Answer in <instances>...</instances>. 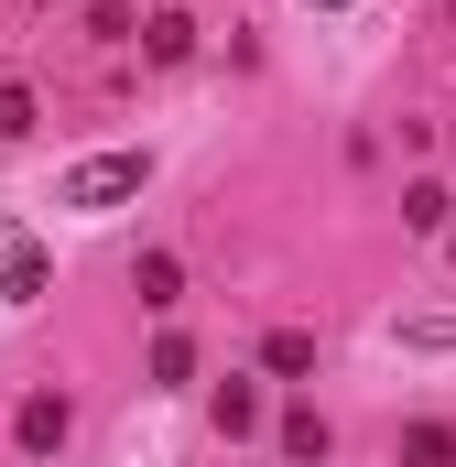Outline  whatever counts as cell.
<instances>
[{"label":"cell","instance_id":"obj_8","mask_svg":"<svg viewBox=\"0 0 456 467\" xmlns=\"http://www.w3.org/2000/svg\"><path fill=\"white\" fill-rule=\"evenodd\" d=\"M218 435H261V391L250 380H218Z\"/></svg>","mask_w":456,"mask_h":467},{"label":"cell","instance_id":"obj_4","mask_svg":"<svg viewBox=\"0 0 456 467\" xmlns=\"http://www.w3.org/2000/svg\"><path fill=\"white\" fill-rule=\"evenodd\" d=\"M141 55H152V66H185V55H196V22H185V11H152V22H141Z\"/></svg>","mask_w":456,"mask_h":467},{"label":"cell","instance_id":"obj_10","mask_svg":"<svg viewBox=\"0 0 456 467\" xmlns=\"http://www.w3.org/2000/svg\"><path fill=\"white\" fill-rule=\"evenodd\" d=\"M446 218H456V196H446V185H413V196H402V229H424V239H435Z\"/></svg>","mask_w":456,"mask_h":467},{"label":"cell","instance_id":"obj_5","mask_svg":"<svg viewBox=\"0 0 456 467\" xmlns=\"http://www.w3.org/2000/svg\"><path fill=\"white\" fill-rule=\"evenodd\" d=\"M261 369H272V380H305V369H316V337H305V327H272V337H261Z\"/></svg>","mask_w":456,"mask_h":467},{"label":"cell","instance_id":"obj_6","mask_svg":"<svg viewBox=\"0 0 456 467\" xmlns=\"http://www.w3.org/2000/svg\"><path fill=\"white\" fill-rule=\"evenodd\" d=\"M326 446H337L326 413H283V457H294V467H326Z\"/></svg>","mask_w":456,"mask_h":467},{"label":"cell","instance_id":"obj_1","mask_svg":"<svg viewBox=\"0 0 456 467\" xmlns=\"http://www.w3.org/2000/svg\"><path fill=\"white\" fill-rule=\"evenodd\" d=\"M141 185H152V152H88V163H66V174H55V207L98 218V207L141 196Z\"/></svg>","mask_w":456,"mask_h":467},{"label":"cell","instance_id":"obj_17","mask_svg":"<svg viewBox=\"0 0 456 467\" xmlns=\"http://www.w3.org/2000/svg\"><path fill=\"white\" fill-rule=\"evenodd\" d=\"M446 11H456V0H446Z\"/></svg>","mask_w":456,"mask_h":467},{"label":"cell","instance_id":"obj_12","mask_svg":"<svg viewBox=\"0 0 456 467\" xmlns=\"http://www.w3.org/2000/svg\"><path fill=\"white\" fill-rule=\"evenodd\" d=\"M22 130H33V88H11V77H0V141H22Z\"/></svg>","mask_w":456,"mask_h":467},{"label":"cell","instance_id":"obj_9","mask_svg":"<svg viewBox=\"0 0 456 467\" xmlns=\"http://www.w3.org/2000/svg\"><path fill=\"white\" fill-rule=\"evenodd\" d=\"M402 467H456V424H413L402 435Z\"/></svg>","mask_w":456,"mask_h":467},{"label":"cell","instance_id":"obj_14","mask_svg":"<svg viewBox=\"0 0 456 467\" xmlns=\"http://www.w3.org/2000/svg\"><path fill=\"white\" fill-rule=\"evenodd\" d=\"M402 348H456V316H413V327H402Z\"/></svg>","mask_w":456,"mask_h":467},{"label":"cell","instance_id":"obj_3","mask_svg":"<svg viewBox=\"0 0 456 467\" xmlns=\"http://www.w3.org/2000/svg\"><path fill=\"white\" fill-rule=\"evenodd\" d=\"M11 435H22V457H55V446L77 435V402H66V391H33V402L11 413Z\"/></svg>","mask_w":456,"mask_h":467},{"label":"cell","instance_id":"obj_2","mask_svg":"<svg viewBox=\"0 0 456 467\" xmlns=\"http://www.w3.org/2000/svg\"><path fill=\"white\" fill-rule=\"evenodd\" d=\"M44 283H55V261H44L33 239L0 218V305H44Z\"/></svg>","mask_w":456,"mask_h":467},{"label":"cell","instance_id":"obj_11","mask_svg":"<svg viewBox=\"0 0 456 467\" xmlns=\"http://www.w3.org/2000/svg\"><path fill=\"white\" fill-rule=\"evenodd\" d=\"M174 380H196V348L185 337H152V391H174Z\"/></svg>","mask_w":456,"mask_h":467},{"label":"cell","instance_id":"obj_13","mask_svg":"<svg viewBox=\"0 0 456 467\" xmlns=\"http://www.w3.org/2000/svg\"><path fill=\"white\" fill-rule=\"evenodd\" d=\"M88 33H98V44H130L141 22H130V0H98V11H88Z\"/></svg>","mask_w":456,"mask_h":467},{"label":"cell","instance_id":"obj_16","mask_svg":"<svg viewBox=\"0 0 456 467\" xmlns=\"http://www.w3.org/2000/svg\"><path fill=\"white\" fill-rule=\"evenodd\" d=\"M446 250H456V229H446Z\"/></svg>","mask_w":456,"mask_h":467},{"label":"cell","instance_id":"obj_15","mask_svg":"<svg viewBox=\"0 0 456 467\" xmlns=\"http://www.w3.org/2000/svg\"><path fill=\"white\" fill-rule=\"evenodd\" d=\"M305 11H347V0H305Z\"/></svg>","mask_w":456,"mask_h":467},{"label":"cell","instance_id":"obj_7","mask_svg":"<svg viewBox=\"0 0 456 467\" xmlns=\"http://www.w3.org/2000/svg\"><path fill=\"white\" fill-rule=\"evenodd\" d=\"M130 283H141V305H174V294H185V261H174V250H141Z\"/></svg>","mask_w":456,"mask_h":467}]
</instances>
